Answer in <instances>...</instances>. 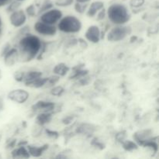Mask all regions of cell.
<instances>
[{
	"label": "cell",
	"mask_w": 159,
	"mask_h": 159,
	"mask_svg": "<svg viewBox=\"0 0 159 159\" xmlns=\"http://www.w3.org/2000/svg\"><path fill=\"white\" fill-rule=\"evenodd\" d=\"M78 41H79V44H80V46H82V48H86L87 46H88V44H87V43L85 42V40H83V39L82 38H79V40H78Z\"/></svg>",
	"instance_id": "cell-35"
},
{
	"label": "cell",
	"mask_w": 159,
	"mask_h": 159,
	"mask_svg": "<svg viewBox=\"0 0 159 159\" xmlns=\"http://www.w3.org/2000/svg\"><path fill=\"white\" fill-rule=\"evenodd\" d=\"M46 134L48 136H49L51 138H54V139H56V138H58V133L57 132L49 130V129H46Z\"/></svg>",
	"instance_id": "cell-31"
},
{
	"label": "cell",
	"mask_w": 159,
	"mask_h": 159,
	"mask_svg": "<svg viewBox=\"0 0 159 159\" xmlns=\"http://www.w3.org/2000/svg\"><path fill=\"white\" fill-rule=\"evenodd\" d=\"M2 27H0V37H2Z\"/></svg>",
	"instance_id": "cell-38"
},
{
	"label": "cell",
	"mask_w": 159,
	"mask_h": 159,
	"mask_svg": "<svg viewBox=\"0 0 159 159\" xmlns=\"http://www.w3.org/2000/svg\"><path fill=\"white\" fill-rule=\"evenodd\" d=\"M123 148L127 152H133V151L138 150V145L135 141H130V140H124L122 143Z\"/></svg>",
	"instance_id": "cell-21"
},
{
	"label": "cell",
	"mask_w": 159,
	"mask_h": 159,
	"mask_svg": "<svg viewBox=\"0 0 159 159\" xmlns=\"http://www.w3.org/2000/svg\"><path fill=\"white\" fill-rule=\"evenodd\" d=\"M85 38L90 43H99L101 40V31L99 26L96 25L89 26L85 33Z\"/></svg>",
	"instance_id": "cell-10"
},
{
	"label": "cell",
	"mask_w": 159,
	"mask_h": 159,
	"mask_svg": "<svg viewBox=\"0 0 159 159\" xmlns=\"http://www.w3.org/2000/svg\"><path fill=\"white\" fill-rule=\"evenodd\" d=\"M82 28V21L78 17L73 15L62 16L57 23V29L64 34H77Z\"/></svg>",
	"instance_id": "cell-3"
},
{
	"label": "cell",
	"mask_w": 159,
	"mask_h": 159,
	"mask_svg": "<svg viewBox=\"0 0 159 159\" xmlns=\"http://www.w3.org/2000/svg\"><path fill=\"white\" fill-rule=\"evenodd\" d=\"M3 61L7 67H12L19 60V52L17 48H11L3 56Z\"/></svg>",
	"instance_id": "cell-11"
},
{
	"label": "cell",
	"mask_w": 159,
	"mask_h": 159,
	"mask_svg": "<svg viewBox=\"0 0 159 159\" xmlns=\"http://www.w3.org/2000/svg\"><path fill=\"white\" fill-rule=\"evenodd\" d=\"M93 144L94 146H96H96H97V148H100L101 149L104 148V145H103V144H102L101 142H99V141H98L97 139H94V140H93Z\"/></svg>",
	"instance_id": "cell-33"
},
{
	"label": "cell",
	"mask_w": 159,
	"mask_h": 159,
	"mask_svg": "<svg viewBox=\"0 0 159 159\" xmlns=\"http://www.w3.org/2000/svg\"><path fill=\"white\" fill-rule=\"evenodd\" d=\"M34 29L37 34L44 37H54L57 32V26L55 25L48 24L40 20L36 22L34 26Z\"/></svg>",
	"instance_id": "cell-6"
},
{
	"label": "cell",
	"mask_w": 159,
	"mask_h": 159,
	"mask_svg": "<svg viewBox=\"0 0 159 159\" xmlns=\"http://www.w3.org/2000/svg\"><path fill=\"white\" fill-rule=\"evenodd\" d=\"M131 34L130 26L125 25H116L107 34V40L111 42H119L124 40Z\"/></svg>",
	"instance_id": "cell-4"
},
{
	"label": "cell",
	"mask_w": 159,
	"mask_h": 159,
	"mask_svg": "<svg viewBox=\"0 0 159 159\" xmlns=\"http://www.w3.org/2000/svg\"><path fill=\"white\" fill-rule=\"evenodd\" d=\"M11 156L13 158H29L30 155L26 146H18L12 151Z\"/></svg>",
	"instance_id": "cell-16"
},
{
	"label": "cell",
	"mask_w": 159,
	"mask_h": 159,
	"mask_svg": "<svg viewBox=\"0 0 159 159\" xmlns=\"http://www.w3.org/2000/svg\"><path fill=\"white\" fill-rule=\"evenodd\" d=\"M55 108V103L51 101L39 100L31 107V110L34 113H47L52 112Z\"/></svg>",
	"instance_id": "cell-9"
},
{
	"label": "cell",
	"mask_w": 159,
	"mask_h": 159,
	"mask_svg": "<svg viewBox=\"0 0 159 159\" xmlns=\"http://www.w3.org/2000/svg\"><path fill=\"white\" fill-rule=\"evenodd\" d=\"M62 16H63V12H61V10L53 7L52 9L40 14V20L48 24L56 25L62 18Z\"/></svg>",
	"instance_id": "cell-5"
},
{
	"label": "cell",
	"mask_w": 159,
	"mask_h": 159,
	"mask_svg": "<svg viewBox=\"0 0 159 159\" xmlns=\"http://www.w3.org/2000/svg\"><path fill=\"white\" fill-rule=\"evenodd\" d=\"M88 70H85L82 68V66H79L73 68V75H71V77L72 79H82V78L85 77L88 75Z\"/></svg>",
	"instance_id": "cell-20"
},
{
	"label": "cell",
	"mask_w": 159,
	"mask_h": 159,
	"mask_svg": "<svg viewBox=\"0 0 159 159\" xmlns=\"http://www.w3.org/2000/svg\"><path fill=\"white\" fill-rule=\"evenodd\" d=\"M21 3L18 1H16V0H12V1L9 2V4L8 5L7 7V12H12L14 11L17 10V9H20V6H21Z\"/></svg>",
	"instance_id": "cell-24"
},
{
	"label": "cell",
	"mask_w": 159,
	"mask_h": 159,
	"mask_svg": "<svg viewBox=\"0 0 159 159\" xmlns=\"http://www.w3.org/2000/svg\"><path fill=\"white\" fill-rule=\"evenodd\" d=\"M52 113L51 112L47 113H38L36 117V123L40 126H43L49 124L52 120Z\"/></svg>",
	"instance_id": "cell-17"
},
{
	"label": "cell",
	"mask_w": 159,
	"mask_h": 159,
	"mask_svg": "<svg viewBox=\"0 0 159 159\" xmlns=\"http://www.w3.org/2000/svg\"><path fill=\"white\" fill-rule=\"evenodd\" d=\"M72 120H73V118L71 117V116H68V117H66L65 120H64L63 123L65 124H70L71 121H72Z\"/></svg>",
	"instance_id": "cell-36"
},
{
	"label": "cell",
	"mask_w": 159,
	"mask_h": 159,
	"mask_svg": "<svg viewBox=\"0 0 159 159\" xmlns=\"http://www.w3.org/2000/svg\"><path fill=\"white\" fill-rule=\"evenodd\" d=\"M145 0H130V6L133 9H138L144 6Z\"/></svg>",
	"instance_id": "cell-28"
},
{
	"label": "cell",
	"mask_w": 159,
	"mask_h": 159,
	"mask_svg": "<svg viewBox=\"0 0 159 159\" xmlns=\"http://www.w3.org/2000/svg\"><path fill=\"white\" fill-rule=\"evenodd\" d=\"M11 48V44L9 43H6V44L4 45V46H3V48H2V51H1V54H0V55H1V57H2L3 56L5 55V54H6V53H7V51H9V49H10Z\"/></svg>",
	"instance_id": "cell-32"
},
{
	"label": "cell",
	"mask_w": 159,
	"mask_h": 159,
	"mask_svg": "<svg viewBox=\"0 0 159 159\" xmlns=\"http://www.w3.org/2000/svg\"><path fill=\"white\" fill-rule=\"evenodd\" d=\"M12 0H0V7L8 6Z\"/></svg>",
	"instance_id": "cell-34"
},
{
	"label": "cell",
	"mask_w": 159,
	"mask_h": 159,
	"mask_svg": "<svg viewBox=\"0 0 159 159\" xmlns=\"http://www.w3.org/2000/svg\"><path fill=\"white\" fill-rule=\"evenodd\" d=\"M49 145L44 144L42 146H36V145H26L28 149L30 155L34 158H40L43 155V154L48 149Z\"/></svg>",
	"instance_id": "cell-13"
},
{
	"label": "cell",
	"mask_w": 159,
	"mask_h": 159,
	"mask_svg": "<svg viewBox=\"0 0 159 159\" xmlns=\"http://www.w3.org/2000/svg\"><path fill=\"white\" fill-rule=\"evenodd\" d=\"M107 16L115 25H125L130 21L131 14L128 8L122 3H113L107 9Z\"/></svg>",
	"instance_id": "cell-2"
},
{
	"label": "cell",
	"mask_w": 159,
	"mask_h": 159,
	"mask_svg": "<svg viewBox=\"0 0 159 159\" xmlns=\"http://www.w3.org/2000/svg\"><path fill=\"white\" fill-rule=\"evenodd\" d=\"M59 80H60V76L56 75L51 76V77H48V82H47L45 87H48L49 88V87L54 86L59 82Z\"/></svg>",
	"instance_id": "cell-25"
},
{
	"label": "cell",
	"mask_w": 159,
	"mask_h": 159,
	"mask_svg": "<svg viewBox=\"0 0 159 159\" xmlns=\"http://www.w3.org/2000/svg\"><path fill=\"white\" fill-rule=\"evenodd\" d=\"M27 20V16L23 9H17L11 12L9 16V22L16 28H20L23 26Z\"/></svg>",
	"instance_id": "cell-7"
},
{
	"label": "cell",
	"mask_w": 159,
	"mask_h": 159,
	"mask_svg": "<svg viewBox=\"0 0 159 159\" xmlns=\"http://www.w3.org/2000/svg\"><path fill=\"white\" fill-rule=\"evenodd\" d=\"M43 41L37 36L27 33L23 35L18 43L19 60L29 62L37 58L41 49Z\"/></svg>",
	"instance_id": "cell-1"
},
{
	"label": "cell",
	"mask_w": 159,
	"mask_h": 159,
	"mask_svg": "<svg viewBox=\"0 0 159 159\" xmlns=\"http://www.w3.org/2000/svg\"><path fill=\"white\" fill-rule=\"evenodd\" d=\"M25 12H26V16L30 17H34L37 16V9H36V6L34 4H31L28 6L25 9Z\"/></svg>",
	"instance_id": "cell-26"
},
{
	"label": "cell",
	"mask_w": 159,
	"mask_h": 159,
	"mask_svg": "<svg viewBox=\"0 0 159 159\" xmlns=\"http://www.w3.org/2000/svg\"><path fill=\"white\" fill-rule=\"evenodd\" d=\"M65 93V89L62 86H53L51 89V94L54 96H61Z\"/></svg>",
	"instance_id": "cell-27"
},
{
	"label": "cell",
	"mask_w": 159,
	"mask_h": 159,
	"mask_svg": "<svg viewBox=\"0 0 159 159\" xmlns=\"http://www.w3.org/2000/svg\"><path fill=\"white\" fill-rule=\"evenodd\" d=\"M70 68L65 63H59L57 65H56L54 66V68H53V72L56 75H58L60 77L62 76H65L68 72L69 71Z\"/></svg>",
	"instance_id": "cell-18"
},
{
	"label": "cell",
	"mask_w": 159,
	"mask_h": 159,
	"mask_svg": "<svg viewBox=\"0 0 159 159\" xmlns=\"http://www.w3.org/2000/svg\"><path fill=\"white\" fill-rule=\"evenodd\" d=\"M97 15V17H96V20L100 21V20H102L105 19V17L107 16V10H106L104 8H102L101 10H99L98 12V13L96 14Z\"/></svg>",
	"instance_id": "cell-30"
},
{
	"label": "cell",
	"mask_w": 159,
	"mask_h": 159,
	"mask_svg": "<svg viewBox=\"0 0 159 159\" xmlns=\"http://www.w3.org/2000/svg\"><path fill=\"white\" fill-rule=\"evenodd\" d=\"M152 134H153L152 130L150 129L142 130L135 133L134 134V138L135 142L138 144V146H142L145 141L153 139L154 138H152Z\"/></svg>",
	"instance_id": "cell-12"
},
{
	"label": "cell",
	"mask_w": 159,
	"mask_h": 159,
	"mask_svg": "<svg viewBox=\"0 0 159 159\" xmlns=\"http://www.w3.org/2000/svg\"><path fill=\"white\" fill-rule=\"evenodd\" d=\"M53 7H54V3H53L51 0H44V1L43 2V3L41 4V6H40V9H39L37 14L40 15V14L43 13L45 11L52 9Z\"/></svg>",
	"instance_id": "cell-23"
},
{
	"label": "cell",
	"mask_w": 159,
	"mask_h": 159,
	"mask_svg": "<svg viewBox=\"0 0 159 159\" xmlns=\"http://www.w3.org/2000/svg\"><path fill=\"white\" fill-rule=\"evenodd\" d=\"M30 93L26 90L23 89H16L9 92L7 95V98L9 100L18 104H23L28 100Z\"/></svg>",
	"instance_id": "cell-8"
},
{
	"label": "cell",
	"mask_w": 159,
	"mask_h": 159,
	"mask_svg": "<svg viewBox=\"0 0 159 159\" xmlns=\"http://www.w3.org/2000/svg\"><path fill=\"white\" fill-rule=\"evenodd\" d=\"M2 21L1 16H0V27H2Z\"/></svg>",
	"instance_id": "cell-39"
},
{
	"label": "cell",
	"mask_w": 159,
	"mask_h": 159,
	"mask_svg": "<svg viewBox=\"0 0 159 159\" xmlns=\"http://www.w3.org/2000/svg\"><path fill=\"white\" fill-rule=\"evenodd\" d=\"M75 0H56L55 4L61 7H67L74 3Z\"/></svg>",
	"instance_id": "cell-29"
},
{
	"label": "cell",
	"mask_w": 159,
	"mask_h": 159,
	"mask_svg": "<svg viewBox=\"0 0 159 159\" xmlns=\"http://www.w3.org/2000/svg\"><path fill=\"white\" fill-rule=\"evenodd\" d=\"M91 0H75V2H83V3H89Z\"/></svg>",
	"instance_id": "cell-37"
},
{
	"label": "cell",
	"mask_w": 159,
	"mask_h": 159,
	"mask_svg": "<svg viewBox=\"0 0 159 159\" xmlns=\"http://www.w3.org/2000/svg\"><path fill=\"white\" fill-rule=\"evenodd\" d=\"M2 79V70L1 68H0V79Z\"/></svg>",
	"instance_id": "cell-41"
},
{
	"label": "cell",
	"mask_w": 159,
	"mask_h": 159,
	"mask_svg": "<svg viewBox=\"0 0 159 159\" xmlns=\"http://www.w3.org/2000/svg\"><path fill=\"white\" fill-rule=\"evenodd\" d=\"M16 1H18V2H23L26 1V0H16Z\"/></svg>",
	"instance_id": "cell-40"
},
{
	"label": "cell",
	"mask_w": 159,
	"mask_h": 159,
	"mask_svg": "<svg viewBox=\"0 0 159 159\" xmlns=\"http://www.w3.org/2000/svg\"><path fill=\"white\" fill-rule=\"evenodd\" d=\"M104 8V3L101 1H95L93 2L90 5H89L88 9L86 10V15L89 17L96 16L99 10Z\"/></svg>",
	"instance_id": "cell-15"
},
{
	"label": "cell",
	"mask_w": 159,
	"mask_h": 159,
	"mask_svg": "<svg viewBox=\"0 0 159 159\" xmlns=\"http://www.w3.org/2000/svg\"><path fill=\"white\" fill-rule=\"evenodd\" d=\"M89 3H83V2H75L74 4V9L78 13L83 14L86 12L87 9H88Z\"/></svg>",
	"instance_id": "cell-22"
},
{
	"label": "cell",
	"mask_w": 159,
	"mask_h": 159,
	"mask_svg": "<svg viewBox=\"0 0 159 159\" xmlns=\"http://www.w3.org/2000/svg\"><path fill=\"white\" fill-rule=\"evenodd\" d=\"M41 76H43V73L40 71H37V70H30V71H24L22 82H23L26 86L31 82L41 77Z\"/></svg>",
	"instance_id": "cell-14"
},
{
	"label": "cell",
	"mask_w": 159,
	"mask_h": 159,
	"mask_svg": "<svg viewBox=\"0 0 159 159\" xmlns=\"http://www.w3.org/2000/svg\"><path fill=\"white\" fill-rule=\"evenodd\" d=\"M48 77H41L38 78V79H35L33 82H31L30 83L28 84L26 86L30 87V88H35V89H40L43 88V87H45L47 82H48Z\"/></svg>",
	"instance_id": "cell-19"
}]
</instances>
